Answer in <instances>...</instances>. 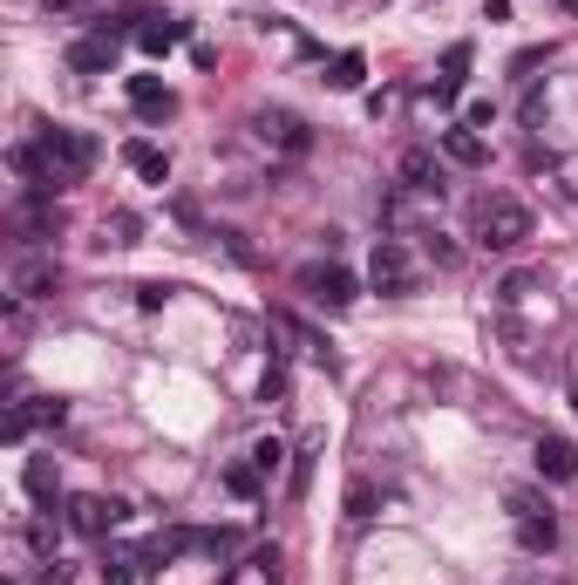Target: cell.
<instances>
[{
	"instance_id": "cell-1",
	"label": "cell",
	"mask_w": 578,
	"mask_h": 585,
	"mask_svg": "<svg viewBox=\"0 0 578 585\" xmlns=\"http://www.w3.org/2000/svg\"><path fill=\"white\" fill-rule=\"evenodd\" d=\"M41 185L48 191H68L82 185V177L95 170V157H103V143H95L89 130H41Z\"/></svg>"
},
{
	"instance_id": "cell-2",
	"label": "cell",
	"mask_w": 578,
	"mask_h": 585,
	"mask_svg": "<svg viewBox=\"0 0 578 585\" xmlns=\"http://www.w3.org/2000/svg\"><path fill=\"white\" fill-rule=\"evenodd\" d=\"M524 239H531V205L511 191H490L484 205H476V245L484 252H517Z\"/></svg>"
},
{
	"instance_id": "cell-3",
	"label": "cell",
	"mask_w": 578,
	"mask_h": 585,
	"mask_svg": "<svg viewBox=\"0 0 578 585\" xmlns=\"http://www.w3.org/2000/svg\"><path fill=\"white\" fill-rule=\"evenodd\" d=\"M504 504H511V524H517V545H524V551H531V558L558 551V511H551L544 491H531V483H511Z\"/></svg>"
},
{
	"instance_id": "cell-4",
	"label": "cell",
	"mask_w": 578,
	"mask_h": 585,
	"mask_svg": "<svg viewBox=\"0 0 578 585\" xmlns=\"http://www.w3.org/2000/svg\"><path fill=\"white\" fill-rule=\"evenodd\" d=\"M299 293H307L313 307H326V314H341V307H355L361 279L347 272V266H334V259H313V266H299Z\"/></svg>"
},
{
	"instance_id": "cell-5",
	"label": "cell",
	"mask_w": 578,
	"mask_h": 585,
	"mask_svg": "<svg viewBox=\"0 0 578 585\" xmlns=\"http://www.w3.org/2000/svg\"><path fill=\"white\" fill-rule=\"evenodd\" d=\"M368 287L388 293V300L415 293V259H409V245H401V239H382V245L368 252Z\"/></svg>"
},
{
	"instance_id": "cell-6",
	"label": "cell",
	"mask_w": 578,
	"mask_h": 585,
	"mask_svg": "<svg viewBox=\"0 0 578 585\" xmlns=\"http://www.w3.org/2000/svg\"><path fill=\"white\" fill-rule=\"evenodd\" d=\"M123 518H130V504H123V497H89V491L68 497V524L82 531V538H110Z\"/></svg>"
},
{
	"instance_id": "cell-7",
	"label": "cell",
	"mask_w": 578,
	"mask_h": 585,
	"mask_svg": "<svg viewBox=\"0 0 578 585\" xmlns=\"http://www.w3.org/2000/svg\"><path fill=\"white\" fill-rule=\"evenodd\" d=\"M401 185H409L415 198H442L449 191V164L429 143H415V150H401Z\"/></svg>"
},
{
	"instance_id": "cell-8",
	"label": "cell",
	"mask_w": 578,
	"mask_h": 585,
	"mask_svg": "<svg viewBox=\"0 0 578 585\" xmlns=\"http://www.w3.org/2000/svg\"><path fill=\"white\" fill-rule=\"evenodd\" d=\"M130 110L143 123H170V116H178V89L157 82V75H130Z\"/></svg>"
},
{
	"instance_id": "cell-9",
	"label": "cell",
	"mask_w": 578,
	"mask_h": 585,
	"mask_svg": "<svg viewBox=\"0 0 578 585\" xmlns=\"http://www.w3.org/2000/svg\"><path fill=\"white\" fill-rule=\"evenodd\" d=\"M55 287H62L55 259H21V266L8 272V293H14V300H48Z\"/></svg>"
},
{
	"instance_id": "cell-10",
	"label": "cell",
	"mask_w": 578,
	"mask_h": 585,
	"mask_svg": "<svg viewBox=\"0 0 578 585\" xmlns=\"http://www.w3.org/2000/svg\"><path fill=\"white\" fill-rule=\"evenodd\" d=\"M68 68L75 75H110L116 68V35H82V41H68Z\"/></svg>"
},
{
	"instance_id": "cell-11",
	"label": "cell",
	"mask_w": 578,
	"mask_h": 585,
	"mask_svg": "<svg viewBox=\"0 0 578 585\" xmlns=\"http://www.w3.org/2000/svg\"><path fill=\"white\" fill-rule=\"evenodd\" d=\"M253 123H259V137H266V143H280V150H293V157H299V150L313 143V130H307V123H299L293 110H259Z\"/></svg>"
},
{
	"instance_id": "cell-12",
	"label": "cell",
	"mask_w": 578,
	"mask_h": 585,
	"mask_svg": "<svg viewBox=\"0 0 578 585\" xmlns=\"http://www.w3.org/2000/svg\"><path fill=\"white\" fill-rule=\"evenodd\" d=\"M442 157L449 164H463V170H476V164H490V143L470 130V123H449L442 130Z\"/></svg>"
},
{
	"instance_id": "cell-13",
	"label": "cell",
	"mask_w": 578,
	"mask_h": 585,
	"mask_svg": "<svg viewBox=\"0 0 578 585\" xmlns=\"http://www.w3.org/2000/svg\"><path fill=\"white\" fill-rule=\"evenodd\" d=\"M123 164H130L143 185H170V157H164L150 137H130V143H123Z\"/></svg>"
},
{
	"instance_id": "cell-14",
	"label": "cell",
	"mask_w": 578,
	"mask_h": 585,
	"mask_svg": "<svg viewBox=\"0 0 578 585\" xmlns=\"http://www.w3.org/2000/svg\"><path fill=\"white\" fill-rule=\"evenodd\" d=\"M538 476H551V483H571L578 476V449L565 443V436H538Z\"/></svg>"
},
{
	"instance_id": "cell-15",
	"label": "cell",
	"mask_w": 578,
	"mask_h": 585,
	"mask_svg": "<svg viewBox=\"0 0 578 585\" xmlns=\"http://www.w3.org/2000/svg\"><path fill=\"white\" fill-rule=\"evenodd\" d=\"M137 41H143V55H170L178 41H191V28H184L178 14H150L143 28H137Z\"/></svg>"
},
{
	"instance_id": "cell-16",
	"label": "cell",
	"mask_w": 578,
	"mask_h": 585,
	"mask_svg": "<svg viewBox=\"0 0 578 585\" xmlns=\"http://www.w3.org/2000/svg\"><path fill=\"white\" fill-rule=\"evenodd\" d=\"M28 497H35V504H55V497H62V476H55L48 456H35V463H28Z\"/></svg>"
},
{
	"instance_id": "cell-17",
	"label": "cell",
	"mask_w": 578,
	"mask_h": 585,
	"mask_svg": "<svg viewBox=\"0 0 578 585\" xmlns=\"http://www.w3.org/2000/svg\"><path fill=\"white\" fill-rule=\"evenodd\" d=\"M259 483H266V476H259L253 463H224V491H232V497L253 504V497H259Z\"/></svg>"
},
{
	"instance_id": "cell-18",
	"label": "cell",
	"mask_w": 578,
	"mask_h": 585,
	"mask_svg": "<svg viewBox=\"0 0 578 585\" xmlns=\"http://www.w3.org/2000/svg\"><path fill=\"white\" fill-rule=\"evenodd\" d=\"M463 75H470V41H457V48L442 55V96H457V89H463Z\"/></svg>"
},
{
	"instance_id": "cell-19",
	"label": "cell",
	"mask_w": 578,
	"mask_h": 585,
	"mask_svg": "<svg viewBox=\"0 0 578 585\" xmlns=\"http://www.w3.org/2000/svg\"><path fill=\"white\" fill-rule=\"evenodd\" d=\"M280 463H286V443H280V436H259V443H253V470H259V476H280Z\"/></svg>"
},
{
	"instance_id": "cell-20",
	"label": "cell",
	"mask_w": 578,
	"mask_h": 585,
	"mask_svg": "<svg viewBox=\"0 0 578 585\" xmlns=\"http://www.w3.org/2000/svg\"><path fill=\"white\" fill-rule=\"evenodd\" d=\"M232 585H280V551H253V572H239Z\"/></svg>"
},
{
	"instance_id": "cell-21",
	"label": "cell",
	"mask_w": 578,
	"mask_h": 585,
	"mask_svg": "<svg viewBox=\"0 0 578 585\" xmlns=\"http://www.w3.org/2000/svg\"><path fill=\"white\" fill-rule=\"evenodd\" d=\"M326 89H361V55L347 48V55H334V68H326Z\"/></svg>"
},
{
	"instance_id": "cell-22",
	"label": "cell",
	"mask_w": 578,
	"mask_h": 585,
	"mask_svg": "<svg viewBox=\"0 0 578 585\" xmlns=\"http://www.w3.org/2000/svg\"><path fill=\"white\" fill-rule=\"evenodd\" d=\"M130 232H137V218H130V212H116V218H103V245H137Z\"/></svg>"
},
{
	"instance_id": "cell-23",
	"label": "cell",
	"mask_w": 578,
	"mask_h": 585,
	"mask_svg": "<svg viewBox=\"0 0 578 585\" xmlns=\"http://www.w3.org/2000/svg\"><path fill=\"white\" fill-rule=\"evenodd\" d=\"M170 293H178V287H164V279H150V287H137V307H143V314H157V307H170Z\"/></svg>"
},
{
	"instance_id": "cell-24",
	"label": "cell",
	"mask_w": 578,
	"mask_h": 585,
	"mask_svg": "<svg viewBox=\"0 0 578 585\" xmlns=\"http://www.w3.org/2000/svg\"><path fill=\"white\" fill-rule=\"evenodd\" d=\"M347 518H374V491H368V483H355V491H347Z\"/></svg>"
},
{
	"instance_id": "cell-25",
	"label": "cell",
	"mask_w": 578,
	"mask_h": 585,
	"mask_svg": "<svg viewBox=\"0 0 578 585\" xmlns=\"http://www.w3.org/2000/svg\"><path fill=\"white\" fill-rule=\"evenodd\" d=\"M280 395H286V368L272 361V368H266V381H259V402H280Z\"/></svg>"
},
{
	"instance_id": "cell-26",
	"label": "cell",
	"mask_w": 578,
	"mask_h": 585,
	"mask_svg": "<svg viewBox=\"0 0 578 585\" xmlns=\"http://www.w3.org/2000/svg\"><path fill=\"white\" fill-rule=\"evenodd\" d=\"M35 585H68V565H62V558H48V565H41V578Z\"/></svg>"
},
{
	"instance_id": "cell-27",
	"label": "cell",
	"mask_w": 578,
	"mask_h": 585,
	"mask_svg": "<svg viewBox=\"0 0 578 585\" xmlns=\"http://www.w3.org/2000/svg\"><path fill=\"white\" fill-rule=\"evenodd\" d=\"M41 8H48V14H82L89 0H41Z\"/></svg>"
},
{
	"instance_id": "cell-28",
	"label": "cell",
	"mask_w": 578,
	"mask_h": 585,
	"mask_svg": "<svg viewBox=\"0 0 578 585\" xmlns=\"http://www.w3.org/2000/svg\"><path fill=\"white\" fill-rule=\"evenodd\" d=\"M558 8H565V14H578V0H558Z\"/></svg>"
},
{
	"instance_id": "cell-29",
	"label": "cell",
	"mask_w": 578,
	"mask_h": 585,
	"mask_svg": "<svg viewBox=\"0 0 578 585\" xmlns=\"http://www.w3.org/2000/svg\"><path fill=\"white\" fill-rule=\"evenodd\" d=\"M571 409H578V381H571Z\"/></svg>"
}]
</instances>
